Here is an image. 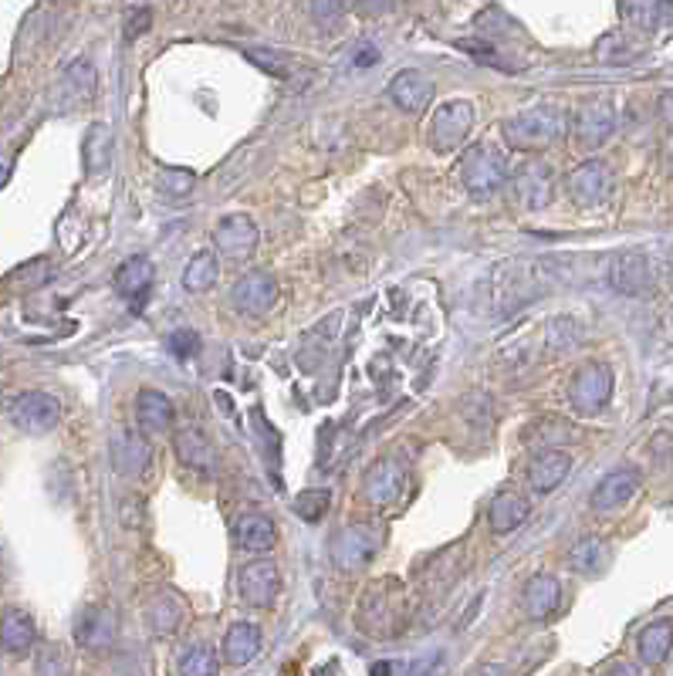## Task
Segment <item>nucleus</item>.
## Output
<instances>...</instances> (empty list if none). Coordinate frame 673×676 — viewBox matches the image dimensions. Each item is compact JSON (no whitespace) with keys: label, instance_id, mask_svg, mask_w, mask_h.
Wrapping results in <instances>:
<instances>
[{"label":"nucleus","instance_id":"obj_7","mask_svg":"<svg viewBox=\"0 0 673 676\" xmlns=\"http://www.w3.org/2000/svg\"><path fill=\"white\" fill-rule=\"evenodd\" d=\"M11 420L17 430L41 437V433H51L58 426L61 403H58V396L44 393V389H31V393H21L11 403Z\"/></svg>","mask_w":673,"mask_h":676},{"label":"nucleus","instance_id":"obj_18","mask_svg":"<svg viewBox=\"0 0 673 676\" xmlns=\"http://www.w3.org/2000/svg\"><path fill=\"white\" fill-rule=\"evenodd\" d=\"M389 99L400 105L403 112L420 115L430 105V99H433V85H430V78L423 75V71L403 68L400 75L389 82Z\"/></svg>","mask_w":673,"mask_h":676},{"label":"nucleus","instance_id":"obj_47","mask_svg":"<svg viewBox=\"0 0 673 676\" xmlns=\"http://www.w3.org/2000/svg\"><path fill=\"white\" fill-rule=\"evenodd\" d=\"M143 501H139V497H126V501H122V521H126V528H139V521H136V511L143 514Z\"/></svg>","mask_w":673,"mask_h":676},{"label":"nucleus","instance_id":"obj_6","mask_svg":"<svg viewBox=\"0 0 673 676\" xmlns=\"http://www.w3.org/2000/svg\"><path fill=\"white\" fill-rule=\"evenodd\" d=\"M569 399H572L575 413L596 416L599 409H606L609 399H613V369L602 366V362H589V366H582L572 379Z\"/></svg>","mask_w":673,"mask_h":676},{"label":"nucleus","instance_id":"obj_31","mask_svg":"<svg viewBox=\"0 0 673 676\" xmlns=\"http://www.w3.org/2000/svg\"><path fill=\"white\" fill-rule=\"evenodd\" d=\"M173 443H176V457H180L187 467H197V470L214 467V447H210V440L203 437V430H197V426L180 430Z\"/></svg>","mask_w":673,"mask_h":676},{"label":"nucleus","instance_id":"obj_37","mask_svg":"<svg viewBox=\"0 0 673 676\" xmlns=\"http://www.w3.org/2000/svg\"><path fill=\"white\" fill-rule=\"evenodd\" d=\"M220 660H217V649L207 643H197L190 649H183L180 656V676H217Z\"/></svg>","mask_w":673,"mask_h":676},{"label":"nucleus","instance_id":"obj_9","mask_svg":"<svg viewBox=\"0 0 673 676\" xmlns=\"http://www.w3.org/2000/svg\"><path fill=\"white\" fill-rule=\"evenodd\" d=\"M565 190L569 197L579 203V207H599V203L609 200L613 193V169H609L602 159H586L582 166H575L569 176H565Z\"/></svg>","mask_w":673,"mask_h":676},{"label":"nucleus","instance_id":"obj_15","mask_svg":"<svg viewBox=\"0 0 673 676\" xmlns=\"http://www.w3.org/2000/svg\"><path fill=\"white\" fill-rule=\"evenodd\" d=\"M640 484H643V477L636 467L609 470V474L596 484V491H592V507H596V511H616V507L633 501V494L640 491Z\"/></svg>","mask_w":673,"mask_h":676},{"label":"nucleus","instance_id":"obj_2","mask_svg":"<svg viewBox=\"0 0 673 676\" xmlns=\"http://www.w3.org/2000/svg\"><path fill=\"white\" fill-rule=\"evenodd\" d=\"M406 622V592L400 582L383 578L362 592L359 602V626L369 636H393Z\"/></svg>","mask_w":673,"mask_h":676},{"label":"nucleus","instance_id":"obj_24","mask_svg":"<svg viewBox=\"0 0 673 676\" xmlns=\"http://www.w3.org/2000/svg\"><path fill=\"white\" fill-rule=\"evenodd\" d=\"M115 636V616L109 609L88 606L75 622V643L85 649H102L109 646Z\"/></svg>","mask_w":673,"mask_h":676},{"label":"nucleus","instance_id":"obj_1","mask_svg":"<svg viewBox=\"0 0 673 676\" xmlns=\"http://www.w3.org/2000/svg\"><path fill=\"white\" fill-rule=\"evenodd\" d=\"M565 115L559 105H531V109L504 119V139L521 153H542L562 136Z\"/></svg>","mask_w":673,"mask_h":676},{"label":"nucleus","instance_id":"obj_53","mask_svg":"<svg viewBox=\"0 0 673 676\" xmlns=\"http://www.w3.org/2000/svg\"><path fill=\"white\" fill-rule=\"evenodd\" d=\"M7 176H11V166H7V163H0V186L7 183Z\"/></svg>","mask_w":673,"mask_h":676},{"label":"nucleus","instance_id":"obj_29","mask_svg":"<svg viewBox=\"0 0 673 676\" xmlns=\"http://www.w3.org/2000/svg\"><path fill=\"white\" fill-rule=\"evenodd\" d=\"M261 653V629L254 622H237V626L227 629L224 636V656L234 666L251 663L254 656Z\"/></svg>","mask_w":673,"mask_h":676},{"label":"nucleus","instance_id":"obj_8","mask_svg":"<svg viewBox=\"0 0 673 676\" xmlns=\"http://www.w3.org/2000/svg\"><path fill=\"white\" fill-rule=\"evenodd\" d=\"M616 132V109L606 99L582 102L572 115V139L579 149H599Z\"/></svg>","mask_w":673,"mask_h":676},{"label":"nucleus","instance_id":"obj_42","mask_svg":"<svg viewBox=\"0 0 673 676\" xmlns=\"http://www.w3.org/2000/svg\"><path fill=\"white\" fill-rule=\"evenodd\" d=\"M596 55H599L602 61H633V58H636V51H633V44H630V41H623V38H619V34H609V38H602V41H599Z\"/></svg>","mask_w":673,"mask_h":676},{"label":"nucleus","instance_id":"obj_30","mask_svg":"<svg viewBox=\"0 0 673 676\" xmlns=\"http://www.w3.org/2000/svg\"><path fill=\"white\" fill-rule=\"evenodd\" d=\"M619 17L630 24L633 31L653 34L663 24H673V4H619Z\"/></svg>","mask_w":673,"mask_h":676},{"label":"nucleus","instance_id":"obj_51","mask_svg":"<svg viewBox=\"0 0 673 676\" xmlns=\"http://www.w3.org/2000/svg\"><path fill=\"white\" fill-rule=\"evenodd\" d=\"M373 61H376V51L366 44V48H362V55L356 58V65H359V68H366V65H373Z\"/></svg>","mask_w":673,"mask_h":676},{"label":"nucleus","instance_id":"obj_50","mask_svg":"<svg viewBox=\"0 0 673 676\" xmlns=\"http://www.w3.org/2000/svg\"><path fill=\"white\" fill-rule=\"evenodd\" d=\"M471 676H511L504 666H481V670H474Z\"/></svg>","mask_w":673,"mask_h":676},{"label":"nucleus","instance_id":"obj_26","mask_svg":"<svg viewBox=\"0 0 673 676\" xmlns=\"http://www.w3.org/2000/svg\"><path fill=\"white\" fill-rule=\"evenodd\" d=\"M464 572V562H460V545L440 551L437 558H433V565L423 568V595L433 599V595H444L450 585H454V578Z\"/></svg>","mask_w":673,"mask_h":676},{"label":"nucleus","instance_id":"obj_41","mask_svg":"<svg viewBox=\"0 0 673 676\" xmlns=\"http://www.w3.org/2000/svg\"><path fill=\"white\" fill-rule=\"evenodd\" d=\"M457 48L460 51H467L474 61H481V65H494V68H508L501 61V55L494 51V44H487V41H477V38H460L457 41Z\"/></svg>","mask_w":673,"mask_h":676},{"label":"nucleus","instance_id":"obj_35","mask_svg":"<svg viewBox=\"0 0 673 676\" xmlns=\"http://www.w3.org/2000/svg\"><path fill=\"white\" fill-rule=\"evenodd\" d=\"M572 565L586 575H599L606 572L609 565V545L602 538H582L579 545L572 548Z\"/></svg>","mask_w":673,"mask_h":676},{"label":"nucleus","instance_id":"obj_43","mask_svg":"<svg viewBox=\"0 0 673 676\" xmlns=\"http://www.w3.org/2000/svg\"><path fill=\"white\" fill-rule=\"evenodd\" d=\"M193 173H187V169H166L163 176H159V190L170 193V197H183V193L193 190Z\"/></svg>","mask_w":673,"mask_h":676},{"label":"nucleus","instance_id":"obj_10","mask_svg":"<svg viewBox=\"0 0 673 676\" xmlns=\"http://www.w3.org/2000/svg\"><path fill=\"white\" fill-rule=\"evenodd\" d=\"M237 592H241V599L247 602V606L271 609L274 599H278V592H281L278 565L268 562V558H258V562L241 565V572H237Z\"/></svg>","mask_w":673,"mask_h":676},{"label":"nucleus","instance_id":"obj_25","mask_svg":"<svg viewBox=\"0 0 673 676\" xmlns=\"http://www.w3.org/2000/svg\"><path fill=\"white\" fill-rule=\"evenodd\" d=\"M34 643H38L34 619L21 609H7L4 616H0V646H4L7 653L21 656V653H28Z\"/></svg>","mask_w":673,"mask_h":676},{"label":"nucleus","instance_id":"obj_38","mask_svg":"<svg viewBox=\"0 0 673 676\" xmlns=\"http://www.w3.org/2000/svg\"><path fill=\"white\" fill-rule=\"evenodd\" d=\"M65 88H72L75 102L92 99V95H95V68H92V61H75V65L65 71Z\"/></svg>","mask_w":673,"mask_h":676},{"label":"nucleus","instance_id":"obj_20","mask_svg":"<svg viewBox=\"0 0 673 676\" xmlns=\"http://www.w3.org/2000/svg\"><path fill=\"white\" fill-rule=\"evenodd\" d=\"M149 288H153V264L149 257H129L119 271H115V291L129 301V305H143Z\"/></svg>","mask_w":673,"mask_h":676},{"label":"nucleus","instance_id":"obj_27","mask_svg":"<svg viewBox=\"0 0 673 676\" xmlns=\"http://www.w3.org/2000/svg\"><path fill=\"white\" fill-rule=\"evenodd\" d=\"M136 420L146 433H159L173 426V399L156 389H143L136 396Z\"/></svg>","mask_w":673,"mask_h":676},{"label":"nucleus","instance_id":"obj_4","mask_svg":"<svg viewBox=\"0 0 673 676\" xmlns=\"http://www.w3.org/2000/svg\"><path fill=\"white\" fill-rule=\"evenodd\" d=\"M474 126V105L467 99H450L433 112L430 119V149L440 156L454 153L464 146V139L471 136Z\"/></svg>","mask_w":673,"mask_h":676},{"label":"nucleus","instance_id":"obj_34","mask_svg":"<svg viewBox=\"0 0 673 676\" xmlns=\"http://www.w3.org/2000/svg\"><path fill=\"white\" fill-rule=\"evenodd\" d=\"M217 284V254L214 251H200L197 257H190L187 271H183V288L190 295H203Z\"/></svg>","mask_w":673,"mask_h":676},{"label":"nucleus","instance_id":"obj_33","mask_svg":"<svg viewBox=\"0 0 673 676\" xmlns=\"http://www.w3.org/2000/svg\"><path fill=\"white\" fill-rule=\"evenodd\" d=\"M183 622V606L173 592H159L153 602H149V626H153L156 636H173Z\"/></svg>","mask_w":673,"mask_h":676},{"label":"nucleus","instance_id":"obj_17","mask_svg":"<svg viewBox=\"0 0 673 676\" xmlns=\"http://www.w3.org/2000/svg\"><path fill=\"white\" fill-rule=\"evenodd\" d=\"M569 470H572L569 453L545 447V450H538L528 464V487L535 494H548V491H555L565 477H569Z\"/></svg>","mask_w":673,"mask_h":676},{"label":"nucleus","instance_id":"obj_48","mask_svg":"<svg viewBox=\"0 0 673 676\" xmlns=\"http://www.w3.org/2000/svg\"><path fill=\"white\" fill-rule=\"evenodd\" d=\"M599 676H640V670L630 666V663H609Z\"/></svg>","mask_w":673,"mask_h":676},{"label":"nucleus","instance_id":"obj_16","mask_svg":"<svg viewBox=\"0 0 673 676\" xmlns=\"http://www.w3.org/2000/svg\"><path fill=\"white\" fill-rule=\"evenodd\" d=\"M149 460H153V447L146 443L143 433L136 430H119L112 437V464L126 477H143Z\"/></svg>","mask_w":673,"mask_h":676},{"label":"nucleus","instance_id":"obj_12","mask_svg":"<svg viewBox=\"0 0 673 676\" xmlns=\"http://www.w3.org/2000/svg\"><path fill=\"white\" fill-rule=\"evenodd\" d=\"M515 203L525 210H542L555 197V173L548 163H525L515 173Z\"/></svg>","mask_w":673,"mask_h":676},{"label":"nucleus","instance_id":"obj_45","mask_svg":"<svg viewBox=\"0 0 673 676\" xmlns=\"http://www.w3.org/2000/svg\"><path fill=\"white\" fill-rule=\"evenodd\" d=\"M149 21H153V11H149L146 4L143 7H129V11H126V38L136 41L139 34H146Z\"/></svg>","mask_w":673,"mask_h":676},{"label":"nucleus","instance_id":"obj_23","mask_svg":"<svg viewBox=\"0 0 673 676\" xmlns=\"http://www.w3.org/2000/svg\"><path fill=\"white\" fill-rule=\"evenodd\" d=\"M230 535H234V545L244 551H268L278 541V528L264 514H241L234 528H230Z\"/></svg>","mask_w":673,"mask_h":676},{"label":"nucleus","instance_id":"obj_36","mask_svg":"<svg viewBox=\"0 0 673 676\" xmlns=\"http://www.w3.org/2000/svg\"><path fill=\"white\" fill-rule=\"evenodd\" d=\"M109 159H112V132L99 122V126H92L85 136V169L95 176L109 166Z\"/></svg>","mask_w":673,"mask_h":676},{"label":"nucleus","instance_id":"obj_5","mask_svg":"<svg viewBox=\"0 0 673 676\" xmlns=\"http://www.w3.org/2000/svg\"><path fill=\"white\" fill-rule=\"evenodd\" d=\"M379 545H383V538H379L376 528H369V524H349V528H342L332 541V565L339 568V572H359V568H366L376 558Z\"/></svg>","mask_w":673,"mask_h":676},{"label":"nucleus","instance_id":"obj_3","mask_svg":"<svg viewBox=\"0 0 673 676\" xmlns=\"http://www.w3.org/2000/svg\"><path fill=\"white\" fill-rule=\"evenodd\" d=\"M508 180V159L494 142H477L460 159V183L471 197H487L498 193Z\"/></svg>","mask_w":673,"mask_h":676},{"label":"nucleus","instance_id":"obj_22","mask_svg":"<svg viewBox=\"0 0 673 676\" xmlns=\"http://www.w3.org/2000/svg\"><path fill=\"white\" fill-rule=\"evenodd\" d=\"M521 602H525V612L531 619H548L555 609H559L562 602V589H559V578L555 575H531L528 585H525V595H521Z\"/></svg>","mask_w":673,"mask_h":676},{"label":"nucleus","instance_id":"obj_49","mask_svg":"<svg viewBox=\"0 0 673 676\" xmlns=\"http://www.w3.org/2000/svg\"><path fill=\"white\" fill-rule=\"evenodd\" d=\"M660 115L673 126V92H667V95H663V99H660Z\"/></svg>","mask_w":673,"mask_h":676},{"label":"nucleus","instance_id":"obj_40","mask_svg":"<svg viewBox=\"0 0 673 676\" xmlns=\"http://www.w3.org/2000/svg\"><path fill=\"white\" fill-rule=\"evenodd\" d=\"M38 676H68V656L61 646H44L38 653Z\"/></svg>","mask_w":673,"mask_h":676},{"label":"nucleus","instance_id":"obj_52","mask_svg":"<svg viewBox=\"0 0 673 676\" xmlns=\"http://www.w3.org/2000/svg\"><path fill=\"white\" fill-rule=\"evenodd\" d=\"M393 670H396V663H376L373 676H393Z\"/></svg>","mask_w":673,"mask_h":676},{"label":"nucleus","instance_id":"obj_11","mask_svg":"<svg viewBox=\"0 0 673 676\" xmlns=\"http://www.w3.org/2000/svg\"><path fill=\"white\" fill-rule=\"evenodd\" d=\"M258 224H254L247 213H230V217H224L214 230V244L217 251L224 257H234V261H244V257H251L254 251H258Z\"/></svg>","mask_w":673,"mask_h":676},{"label":"nucleus","instance_id":"obj_13","mask_svg":"<svg viewBox=\"0 0 673 676\" xmlns=\"http://www.w3.org/2000/svg\"><path fill=\"white\" fill-rule=\"evenodd\" d=\"M230 301H234V308L244 311V315H264V311H271L274 301H278V281H274L268 271H251L234 284Z\"/></svg>","mask_w":673,"mask_h":676},{"label":"nucleus","instance_id":"obj_44","mask_svg":"<svg viewBox=\"0 0 673 676\" xmlns=\"http://www.w3.org/2000/svg\"><path fill=\"white\" fill-rule=\"evenodd\" d=\"M170 352L180 355V359H190V355L200 352V335L193 328H180V332L170 335Z\"/></svg>","mask_w":673,"mask_h":676},{"label":"nucleus","instance_id":"obj_28","mask_svg":"<svg viewBox=\"0 0 673 676\" xmlns=\"http://www.w3.org/2000/svg\"><path fill=\"white\" fill-rule=\"evenodd\" d=\"M673 649V622L670 619H657L636 636V653L646 666H660L670 656Z\"/></svg>","mask_w":673,"mask_h":676},{"label":"nucleus","instance_id":"obj_14","mask_svg":"<svg viewBox=\"0 0 673 676\" xmlns=\"http://www.w3.org/2000/svg\"><path fill=\"white\" fill-rule=\"evenodd\" d=\"M609 284L619 291V295H646L653 288V268L646 261V254L640 251H626L613 257V268H609Z\"/></svg>","mask_w":673,"mask_h":676},{"label":"nucleus","instance_id":"obj_19","mask_svg":"<svg viewBox=\"0 0 673 676\" xmlns=\"http://www.w3.org/2000/svg\"><path fill=\"white\" fill-rule=\"evenodd\" d=\"M403 487H406V470L396 464V460H379L366 474V497L376 507L393 504L396 497L403 494Z\"/></svg>","mask_w":673,"mask_h":676},{"label":"nucleus","instance_id":"obj_32","mask_svg":"<svg viewBox=\"0 0 673 676\" xmlns=\"http://www.w3.org/2000/svg\"><path fill=\"white\" fill-rule=\"evenodd\" d=\"M247 58L254 61L261 71H268V75L281 78V82H295V78L301 75H312V68L301 65V61H295L291 55H281V51H264V48H247L244 51Z\"/></svg>","mask_w":673,"mask_h":676},{"label":"nucleus","instance_id":"obj_21","mask_svg":"<svg viewBox=\"0 0 673 676\" xmlns=\"http://www.w3.org/2000/svg\"><path fill=\"white\" fill-rule=\"evenodd\" d=\"M531 514L528 497H521L515 491H501L487 507V524H491L494 535H511L518 524H525Z\"/></svg>","mask_w":673,"mask_h":676},{"label":"nucleus","instance_id":"obj_39","mask_svg":"<svg viewBox=\"0 0 673 676\" xmlns=\"http://www.w3.org/2000/svg\"><path fill=\"white\" fill-rule=\"evenodd\" d=\"M329 504H332L329 491H318V487H315V491H301L295 497V514L301 521H318L325 511H329Z\"/></svg>","mask_w":673,"mask_h":676},{"label":"nucleus","instance_id":"obj_46","mask_svg":"<svg viewBox=\"0 0 673 676\" xmlns=\"http://www.w3.org/2000/svg\"><path fill=\"white\" fill-rule=\"evenodd\" d=\"M444 666V656H423V660H413L403 666V676H433Z\"/></svg>","mask_w":673,"mask_h":676}]
</instances>
